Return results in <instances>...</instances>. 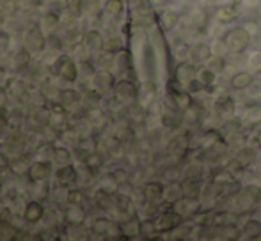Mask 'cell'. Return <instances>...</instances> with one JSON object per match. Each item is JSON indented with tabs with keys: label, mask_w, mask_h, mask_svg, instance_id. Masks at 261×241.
Instances as JSON below:
<instances>
[{
	"label": "cell",
	"mask_w": 261,
	"mask_h": 241,
	"mask_svg": "<svg viewBox=\"0 0 261 241\" xmlns=\"http://www.w3.org/2000/svg\"><path fill=\"white\" fill-rule=\"evenodd\" d=\"M189 57L192 64H201V62H206L212 57V50L206 45H194L189 50Z\"/></svg>",
	"instance_id": "obj_17"
},
{
	"label": "cell",
	"mask_w": 261,
	"mask_h": 241,
	"mask_svg": "<svg viewBox=\"0 0 261 241\" xmlns=\"http://www.w3.org/2000/svg\"><path fill=\"white\" fill-rule=\"evenodd\" d=\"M66 7H68L69 11H73V13H79L80 7H82L84 0H64Z\"/></svg>",
	"instance_id": "obj_47"
},
{
	"label": "cell",
	"mask_w": 261,
	"mask_h": 241,
	"mask_svg": "<svg viewBox=\"0 0 261 241\" xmlns=\"http://www.w3.org/2000/svg\"><path fill=\"white\" fill-rule=\"evenodd\" d=\"M54 177L61 188H69V186H73L76 181H79V172H76L75 165L69 163V165L59 167V169L55 170Z\"/></svg>",
	"instance_id": "obj_5"
},
{
	"label": "cell",
	"mask_w": 261,
	"mask_h": 241,
	"mask_svg": "<svg viewBox=\"0 0 261 241\" xmlns=\"http://www.w3.org/2000/svg\"><path fill=\"white\" fill-rule=\"evenodd\" d=\"M45 218V206H43V200L34 199L31 202H27L23 209V220L29 224H39V222Z\"/></svg>",
	"instance_id": "obj_9"
},
{
	"label": "cell",
	"mask_w": 261,
	"mask_h": 241,
	"mask_svg": "<svg viewBox=\"0 0 261 241\" xmlns=\"http://www.w3.org/2000/svg\"><path fill=\"white\" fill-rule=\"evenodd\" d=\"M189 140H190L189 135H178L174 138V142L171 144V153L174 155V158L178 160L185 158V155L189 153Z\"/></svg>",
	"instance_id": "obj_16"
},
{
	"label": "cell",
	"mask_w": 261,
	"mask_h": 241,
	"mask_svg": "<svg viewBox=\"0 0 261 241\" xmlns=\"http://www.w3.org/2000/svg\"><path fill=\"white\" fill-rule=\"evenodd\" d=\"M39 4H41V0H16L18 9L21 11H34L39 7Z\"/></svg>",
	"instance_id": "obj_42"
},
{
	"label": "cell",
	"mask_w": 261,
	"mask_h": 241,
	"mask_svg": "<svg viewBox=\"0 0 261 241\" xmlns=\"http://www.w3.org/2000/svg\"><path fill=\"white\" fill-rule=\"evenodd\" d=\"M247 66L252 73H261V50L259 52H254L247 61Z\"/></svg>",
	"instance_id": "obj_39"
},
{
	"label": "cell",
	"mask_w": 261,
	"mask_h": 241,
	"mask_svg": "<svg viewBox=\"0 0 261 241\" xmlns=\"http://www.w3.org/2000/svg\"><path fill=\"white\" fill-rule=\"evenodd\" d=\"M164 192H165L164 185L158 181H151L144 186V197H146V200H149V202L160 200L162 197H164Z\"/></svg>",
	"instance_id": "obj_19"
},
{
	"label": "cell",
	"mask_w": 261,
	"mask_h": 241,
	"mask_svg": "<svg viewBox=\"0 0 261 241\" xmlns=\"http://www.w3.org/2000/svg\"><path fill=\"white\" fill-rule=\"evenodd\" d=\"M245 94H247L249 100H254V101L261 100V82H252L251 85L245 89Z\"/></svg>",
	"instance_id": "obj_38"
},
{
	"label": "cell",
	"mask_w": 261,
	"mask_h": 241,
	"mask_svg": "<svg viewBox=\"0 0 261 241\" xmlns=\"http://www.w3.org/2000/svg\"><path fill=\"white\" fill-rule=\"evenodd\" d=\"M181 188H183V186H179V185H171L164 192V199L167 200V202L174 204L176 200H179V195H181Z\"/></svg>",
	"instance_id": "obj_30"
},
{
	"label": "cell",
	"mask_w": 261,
	"mask_h": 241,
	"mask_svg": "<svg viewBox=\"0 0 261 241\" xmlns=\"http://www.w3.org/2000/svg\"><path fill=\"white\" fill-rule=\"evenodd\" d=\"M196 69L190 62H179L176 66V80L178 82H183V83H190L194 78H196Z\"/></svg>",
	"instance_id": "obj_15"
},
{
	"label": "cell",
	"mask_w": 261,
	"mask_h": 241,
	"mask_svg": "<svg viewBox=\"0 0 261 241\" xmlns=\"http://www.w3.org/2000/svg\"><path fill=\"white\" fill-rule=\"evenodd\" d=\"M57 96H59V101H61V103L64 105L66 108L75 107V105H79L80 100H82V94H80L76 89H73V87H66V89H61Z\"/></svg>",
	"instance_id": "obj_14"
},
{
	"label": "cell",
	"mask_w": 261,
	"mask_h": 241,
	"mask_svg": "<svg viewBox=\"0 0 261 241\" xmlns=\"http://www.w3.org/2000/svg\"><path fill=\"white\" fill-rule=\"evenodd\" d=\"M18 200V192L14 188H7L4 193V202L6 204H14Z\"/></svg>",
	"instance_id": "obj_46"
},
{
	"label": "cell",
	"mask_w": 261,
	"mask_h": 241,
	"mask_svg": "<svg viewBox=\"0 0 261 241\" xmlns=\"http://www.w3.org/2000/svg\"><path fill=\"white\" fill-rule=\"evenodd\" d=\"M16 9V0H0V14L2 16H13Z\"/></svg>",
	"instance_id": "obj_32"
},
{
	"label": "cell",
	"mask_w": 261,
	"mask_h": 241,
	"mask_svg": "<svg viewBox=\"0 0 261 241\" xmlns=\"http://www.w3.org/2000/svg\"><path fill=\"white\" fill-rule=\"evenodd\" d=\"M114 204H116V207H117V211H119V213L126 215L128 211H130V207H132V199H130V195L119 192L116 195V199H114Z\"/></svg>",
	"instance_id": "obj_24"
},
{
	"label": "cell",
	"mask_w": 261,
	"mask_h": 241,
	"mask_svg": "<svg viewBox=\"0 0 261 241\" xmlns=\"http://www.w3.org/2000/svg\"><path fill=\"white\" fill-rule=\"evenodd\" d=\"M52 71L55 76H59V78L68 83L76 82V78H79V64L71 55H66V53H62V55H59L55 59Z\"/></svg>",
	"instance_id": "obj_1"
},
{
	"label": "cell",
	"mask_w": 261,
	"mask_h": 241,
	"mask_svg": "<svg viewBox=\"0 0 261 241\" xmlns=\"http://www.w3.org/2000/svg\"><path fill=\"white\" fill-rule=\"evenodd\" d=\"M244 119L251 124L259 123L261 120V105H249V107L245 108Z\"/></svg>",
	"instance_id": "obj_28"
},
{
	"label": "cell",
	"mask_w": 261,
	"mask_h": 241,
	"mask_svg": "<svg viewBox=\"0 0 261 241\" xmlns=\"http://www.w3.org/2000/svg\"><path fill=\"white\" fill-rule=\"evenodd\" d=\"M23 45L32 52V55H39L46 48V34L41 31L39 23H31L25 31Z\"/></svg>",
	"instance_id": "obj_2"
},
{
	"label": "cell",
	"mask_w": 261,
	"mask_h": 241,
	"mask_svg": "<svg viewBox=\"0 0 261 241\" xmlns=\"http://www.w3.org/2000/svg\"><path fill=\"white\" fill-rule=\"evenodd\" d=\"M124 6H123V0H107L105 2V13L112 18H117L121 16L123 13Z\"/></svg>",
	"instance_id": "obj_27"
},
{
	"label": "cell",
	"mask_w": 261,
	"mask_h": 241,
	"mask_svg": "<svg viewBox=\"0 0 261 241\" xmlns=\"http://www.w3.org/2000/svg\"><path fill=\"white\" fill-rule=\"evenodd\" d=\"M197 75H199V76H197V80H199L203 85H212V83L215 82V73H213L212 69L208 68V66L204 69H201Z\"/></svg>",
	"instance_id": "obj_36"
},
{
	"label": "cell",
	"mask_w": 261,
	"mask_h": 241,
	"mask_svg": "<svg viewBox=\"0 0 261 241\" xmlns=\"http://www.w3.org/2000/svg\"><path fill=\"white\" fill-rule=\"evenodd\" d=\"M252 82H254V78H252L251 73H238V75H234L233 80H231V85H233L234 89L242 91V89H247Z\"/></svg>",
	"instance_id": "obj_23"
},
{
	"label": "cell",
	"mask_w": 261,
	"mask_h": 241,
	"mask_svg": "<svg viewBox=\"0 0 261 241\" xmlns=\"http://www.w3.org/2000/svg\"><path fill=\"white\" fill-rule=\"evenodd\" d=\"M29 167H31V160L27 156L20 155V156H14L11 158V163H9V170L16 176H21V174L29 172Z\"/></svg>",
	"instance_id": "obj_20"
},
{
	"label": "cell",
	"mask_w": 261,
	"mask_h": 241,
	"mask_svg": "<svg viewBox=\"0 0 261 241\" xmlns=\"http://www.w3.org/2000/svg\"><path fill=\"white\" fill-rule=\"evenodd\" d=\"M242 2L245 4V7H252V9L261 6V0H242Z\"/></svg>",
	"instance_id": "obj_55"
},
{
	"label": "cell",
	"mask_w": 261,
	"mask_h": 241,
	"mask_svg": "<svg viewBox=\"0 0 261 241\" xmlns=\"http://www.w3.org/2000/svg\"><path fill=\"white\" fill-rule=\"evenodd\" d=\"M6 206H7V204L4 202V199H0V217H2V215L6 213V209H7Z\"/></svg>",
	"instance_id": "obj_56"
},
{
	"label": "cell",
	"mask_w": 261,
	"mask_h": 241,
	"mask_svg": "<svg viewBox=\"0 0 261 241\" xmlns=\"http://www.w3.org/2000/svg\"><path fill=\"white\" fill-rule=\"evenodd\" d=\"M52 162L55 165L62 167V165H69L73 162V155L68 147H62V145H57V147H52Z\"/></svg>",
	"instance_id": "obj_18"
},
{
	"label": "cell",
	"mask_w": 261,
	"mask_h": 241,
	"mask_svg": "<svg viewBox=\"0 0 261 241\" xmlns=\"http://www.w3.org/2000/svg\"><path fill=\"white\" fill-rule=\"evenodd\" d=\"M103 50L109 53H119V52H123V43H121L119 38H110L105 41Z\"/></svg>",
	"instance_id": "obj_31"
},
{
	"label": "cell",
	"mask_w": 261,
	"mask_h": 241,
	"mask_svg": "<svg viewBox=\"0 0 261 241\" xmlns=\"http://www.w3.org/2000/svg\"><path fill=\"white\" fill-rule=\"evenodd\" d=\"M101 165H103V156L96 151L87 153L86 158H84V167H86L87 170H91V172H96Z\"/></svg>",
	"instance_id": "obj_22"
},
{
	"label": "cell",
	"mask_w": 261,
	"mask_h": 241,
	"mask_svg": "<svg viewBox=\"0 0 261 241\" xmlns=\"http://www.w3.org/2000/svg\"><path fill=\"white\" fill-rule=\"evenodd\" d=\"M32 62V52L27 48V46H20V48L14 50L13 53V66L16 71H25L27 68H31Z\"/></svg>",
	"instance_id": "obj_10"
},
{
	"label": "cell",
	"mask_w": 261,
	"mask_h": 241,
	"mask_svg": "<svg viewBox=\"0 0 261 241\" xmlns=\"http://www.w3.org/2000/svg\"><path fill=\"white\" fill-rule=\"evenodd\" d=\"M9 91L4 89V87H0V108H6L7 101H9Z\"/></svg>",
	"instance_id": "obj_51"
},
{
	"label": "cell",
	"mask_w": 261,
	"mask_h": 241,
	"mask_svg": "<svg viewBox=\"0 0 261 241\" xmlns=\"http://www.w3.org/2000/svg\"><path fill=\"white\" fill-rule=\"evenodd\" d=\"M9 94L16 100H21V98L27 94V83L23 80H13L9 87Z\"/></svg>",
	"instance_id": "obj_25"
},
{
	"label": "cell",
	"mask_w": 261,
	"mask_h": 241,
	"mask_svg": "<svg viewBox=\"0 0 261 241\" xmlns=\"http://www.w3.org/2000/svg\"><path fill=\"white\" fill-rule=\"evenodd\" d=\"M94 73H96V66H94L93 62H89V61H80L79 62V76L91 80Z\"/></svg>",
	"instance_id": "obj_29"
},
{
	"label": "cell",
	"mask_w": 261,
	"mask_h": 241,
	"mask_svg": "<svg viewBox=\"0 0 261 241\" xmlns=\"http://www.w3.org/2000/svg\"><path fill=\"white\" fill-rule=\"evenodd\" d=\"M46 46H50V50H62V39L57 34L46 36Z\"/></svg>",
	"instance_id": "obj_45"
},
{
	"label": "cell",
	"mask_w": 261,
	"mask_h": 241,
	"mask_svg": "<svg viewBox=\"0 0 261 241\" xmlns=\"http://www.w3.org/2000/svg\"><path fill=\"white\" fill-rule=\"evenodd\" d=\"M100 100H101L100 91H96V89L93 87V89L84 91L80 103H82L84 107H87V108H94V107H98V105H100Z\"/></svg>",
	"instance_id": "obj_21"
},
{
	"label": "cell",
	"mask_w": 261,
	"mask_h": 241,
	"mask_svg": "<svg viewBox=\"0 0 261 241\" xmlns=\"http://www.w3.org/2000/svg\"><path fill=\"white\" fill-rule=\"evenodd\" d=\"M64 220L69 225H82L86 220V209L80 204H68L64 209Z\"/></svg>",
	"instance_id": "obj_11"
},
{
	"label": "cell",
	"mask_w": 261,
	"mask_h": 241,
	"mask_svg": "<svg viewBox=\"0 0 261 241\" xmlns=\"http://www.w3.org/2000/svg\"><path fill=\"white\" fill-rule=\"evenodd\" d=\"M237 222V217L234 215H231V213H219V215H215V224L217 225H220V227H229L231 224H234Z\"/></svg>",
	"instance_id": "obj_34"
},
{
	"label": "cell",
	"mask_w": 261,
	"mask_h": 241,
	"mask_svg": "<svg viewBox=\"0 0 261 241\" xmlns=\"http://www.w3.org/2000/svg\"><path fill=\"white\" fill-rule=\"evenodd\" d=\"M91 85L96 91H100V93H107V91L116 87V78H114V75L109 69H98L93 75V78H91Z\"/></svg>",
	"instance_id": "obj_6"
},
{
	"label": "cell",
	"mask_w": 261,
	"mask_h": 241,
	"mask_svg": "<svg viewBox=\"0 0 261 241\" xmlns=\"http://www.w3.org/2000/svg\"><path fill=\"white\" fill-rule=\"evenodd\" d=\"M116 61H117L116 62L117 68H119L121 71H124V69H128L132 66L130 64V55H128L126 52H119V53H117V59Z\"/></svg>",
	"instance_id": "obj_44"
},
{
	"label": "cell",
	"mask_w": 261,
	"mask_h": 241,
	"mask_svg": "<svg viewBox=\"0 0 261 241\" xmlns=\"http://www.w3.org/2000/svg\"><path fill=\"white\" fill-rule=\"evenodd\" d=\"M162 18H164V25H165L167 28H171L172 25L176 23V14H174V13H165Z\"/></svg>",
	"instance_id": "obj_50"
},
{
	"label": "cell",
	"mask_w": 261,
	"mask_h": 241,
	"mask_svg": "<svg viewBox=\"0 0 261 241\" xmlns=\"http://www.w3.org/2000/svg\"><path fill=\"white\" fill-rule=\"evenodd\" d=\"M224 41H226L227 50H229V52L238 53V52H242L244 48H247L249 32L245 31L244 27H237V28H233V31L227 32V36L224 38Z\"/></svg>",
	"instance_id": "obj_3"
},
{
	"label": "cell",
	"mask_w": 261,
	"mask_h": 241,
	"mask_svg": "<svg viewBox=\"0 0 261 241\" xmlns=\"http://www.w3.org/2000/svg\"><path fill=\"white\" fill-rule=\"evenodd\" d=\"M110 227H112V224H110L107 218H98V220H94V224H93V232L103 234V232H110Z\"/></svg>",
	"instance_id": "obj_40"
},
{
	"label": "cell",
	"mask_w": 261,
	"mask_h": 241,
	"mask_svg": "<svg viewBox=\"0 0 261 241\" xmlns=\"http://www.w3.org/2000/svg\"><path fill=\"white\" fill-rule=\"evenodd\" d=\"M11 45V38L6 32H0V52H6Z\"/></svg>",
	"instance_id": "obj_48"
},
{
	"label": "cell",
	"mask_w": 261,
	"mask_h": 241,
	"mask_svg": "<svg viewBox=\"0 0 261 241\" xmlns=\"http://www.w3.org/2000/svg\"><path fill=\"white\" fill-rule=\"evenodd\" d=\"M208 68L212 69V71L215 73V75H217V73H220V71H222V69L226 68V62H224L222 55H217V57H213L212 62H210V64H208Z\"/></svg>",
	"instance_id": "obj_43"
},
{
	"label": "cell",
	"mask_w": 261,
	"mask_h": 241,
	"mask_svg": "<svg viewBox=\"0 0 261 241\" xmlns=\"http://www.w3.org/2000/svg\"><path fill=\"white\" fill-rule=\"evenodd\" d=\"M9 124V115H7L6 108H0V126H7Z\"/></svg>",
	"instance_id": "obj_54"
},
{
	"label": "cell",
	"mask_w": 261,
	"mask_h": 241,
	"mask_svg": "<svg viewBox=\"0 0 261 241\" xmlns=\"http://www.w3.org/2000/svg\"><path fill=\"white\" fill-rule=\"evenodd\" d=\"M0 137H2V126H0Z\"/></svg>",
	"instance_id": "obj_57"
},
{
	"label": "cell",
	"mask_w": 261,
	"mask_h": 241,
	"mask_svg": "<svg viewBox=\"0 0 261 241\" xmlns=\"http://www.w3.org/2000/svg\"><path fill=\"white\" fill-rule=\"evenodd\" d=\"M244 28H245V31H247L251 36H256V32L259 31V27H258V25H256V23H252V21H247V23L244 25Z\"/></svg>",
	"instance_id": "obj_53"
},
{
	"label": "cell",
	"mask_w": 261,
	"mask_h": 241,
	"mask_svg": "<svg viewBox=\"0 0 261 241\" xmlns=\"http://www.w3.org/2000/svg\"><path fill=\"white\" fill-rule=\"evenodd\" d=\"M121 232H126V236H135L141 232V222L137 218H128L124 224H121Z\"/></svg>",
	"instance_id": "obj_26"
},
{
	"label": "cell",
	"mask_w": 261,
	"mask_h": 241,
	"mask_svg": "<svg viewBox=\"0 0 261 241\" xmlns=\"http://www.w3.org/2000/svg\"><path fill=\"white\" fill-rule=\"evenodd\" d=\"M66 204H80V206H84L82 190H69V192H66Z\"/></svg>",
	"instance_id": "obj_33"
},
{
	"label": "cell",
	"mask_w": 261,
	"mask_h": 241,
	"mask_svg": "<svg viewBox=\"0 0 261 241\" xmlns=\"http://www.w3.org/2000/svg\"><path fill=\"white\" fill-rule=\"evenodd\" d=\"M84 45L89 52H103L105 39L101 38L98 31H87L86 36H84Z\"/></svg>",
	"instance_id": "obj_13"
},
{
	"label": "cell",
	"mask_w": 261,
	"mask_h": 241,
	"mask_svg": "<svg viewBox=\"0 0 261 241\" xmlns=\"http://www.w3.org/2000/svg\"><path fill=\"white\" fill-rule=\"evenodd\" d=\"M114 93H116L117 100H121L123 103H132L137 98V87L132 80H121L114 87Z\"/></svg>",
	"instance_id": "obj_8"
},
{
	"label": "cell",
	"mask_w": 261,
	"mask_h": 241,
	"mask_svg": "<svg viewBox=\"0 0 261 241\" xmlns=\"http://www.w3.org/2000/svg\"><path fill=\"white\" fill-rule=\"evenodd\" d=\"M244 232L247 236H251V238H258L261 234V224L258 220H249L244 227Z\"/></svg>",
	"instance_id": "obj_35"
},
{
	"label": "cell",
	"mask_w": 261,
	"mask_h": 241,
	"mask_svg": "<svg viewBox=\"0 0 261 241\" xmlns=\"http://www.w3.org/2000/svg\"><path fill=\"white\" fill-rule=\"evenodd\" d=\"M9 163H11V158H7V156L0 151V172H4V170H9Z\"/></svg>",
	"instance_id": "obj_52"
},
{
	"label": "cell",
	"mask_w": 261,
	"mask_h": 241,
	"mask_svg": "<svg viewBox=\"0 0 261 241\" xmlns=\"http://www.w3.org/2000/svg\"><path fill=\"white\" fill-rule=\"evenodd\" d=\"M217 105H219V107H217L219 114H224V110H226V115L233 114V100H229V98H220Z\"/></svg>",
	"instance_id": "obj_41"
},
{
	"label": "cell",
	"mask_w": 261,
	"mask_h": 241,
	"mask_svg": "<svg viewBox=\"0 0 261 241\" xmlns=\"http://www.w3.org/2000/svg\"><path fill=\"white\" fill-rule=\"evenodd\" d=\"M183 222V217L179 213H176L174 209L169 211V213L160 215L158 218H155V225H156V232H167L172 231L174 227H178Z\"/></svg>",
	"instance_id": "obj_7"
},
{
	"label": "cell",
	"mask_w": 261,
	"mask_h": 241,
	"mask_svg": "<svg viewBox=\"0 0 261 241\" xmlns=\"http://www.w3.org/2000/svg\"><path fill=\"white\" fill-rule=\"evenodd\" d=\"M251 145L256 149H261V130H256L251 137Z\"/></svg>",
	"instance_id": "obj_49"
},
{
	"label": "cell",
	"mask_w": 261,
	"mask_h": 241,
	"mask_svg": "<svg viewBox=\"0 0 261 241\" xmlns=\"http://www.w3.org/2000/svg\"><path fill=\"white\" fill-rule=\"evenodd\" d=\"M54 172V162L50 160H38V162H32L29 167V177L32 181H48L52 177Z\"/></svg>",
	"instance_id": "obj_4"
},
{
	"label": "cell",
	"mask_w": 261,
	"mask_h": 241,
	"mask_svg": "<svg viewBox=\"0 0 261 241\" xmlns=\"http://www.w3.org/2000/svg\"><path fill=\"white\" fill-rule=\"evenodd\" d=\"M39 27H41V31L45 32L46 36L55 34V32L59 31V27H61V16H59L57 13H54V11H48V13L43 14L41 20H39Z\"/></svg>",
	"instance_id": "obj_12"
},
{
	"label": "cell",
	"mask_w": 261,
	"mask_h": 241,
	"mask_svg": "<svg viewBox=\"0 0 261 241\" xmlns=\"http://www.w3.org/2000/svg\"><path fill=\"white\" fill-rule=\"evenodd\" d=\"M254 158H256V153L252 151L251 147H244V149H240V151H238V155H237V160H238V162L244 163V165H247V163H251Z\"/></svg>",
	"instance_id": "obj_37"
}]
</instances>
